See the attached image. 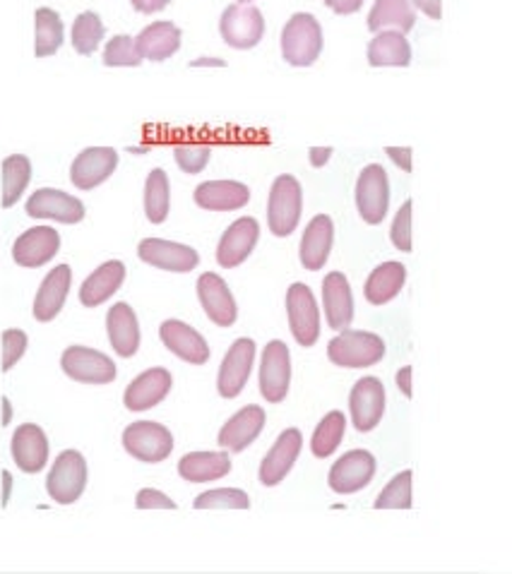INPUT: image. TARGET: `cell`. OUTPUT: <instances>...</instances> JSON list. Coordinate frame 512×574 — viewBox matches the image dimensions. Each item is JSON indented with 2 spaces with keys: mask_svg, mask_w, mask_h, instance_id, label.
Segmentation results:
<instances>
[{
  "mask_svg": "<svg viewBox=\"0 0 512 574\" xmlns=\"http://www.w3.org/2000/svg\"><path fill=\"white\" fill-rule=\"evenodd\" d=\"M407 281V267L402 263H382L366 279L363 296L371 306H388L400 296Z\"/></svg>",
  "mask_w": 512,
  "mask_h": 574,
  "instance_id": "obj_33",
  "label": "cell"
},
{
  "mask_svg": "<svg viewBox=\"0 0 512 574\" xmlns=\"http://www.w3.org/2000/svg\"><path fill=\"white\" fill-rule=\"evenodd\" d=\"M34 32H37V41H34V53L37 59H49L55 51L63 47V20L55 10L51 8H39L34 12Z\"/></svg>",
  "mask_w": 512,
  "mask_h": 574,
  "instance_id": "obj_37",
  "label": "cell"
},
{
  "mask_svg": "<svg viewBox=\"0 0 512 574\" xmlns=\"http://www.w3.org/2000/svg\"><path fill=\"white\" fill-rule=\"evenodd\" d=\"M322 308L327 327L341 332L354 320V294L349 279L341 271H330L322 279Z\"/></svg>",
  "mask_w": 512,
  "mask_h": 574,
  "instance_id": "obj_26",
  "label": "cell"
},
{
  "mask_svg": "<svg viewBox=\"0 0 512 574\" xmlns=\"http://www.w3.org/2000/svg\"><path fill=\"white\" fill-rule=\"evenodd\" d=\"M219 34L224 44L236 51L255 49L265 37V18L263 12L248 3H234L222 12Z\"/></svg>",
  "mask_w": 512,
  "mask_h": 574,
  "instance_id": "obj_6",
  "label": "cell"
},
{
  "mask_svg": "<svg viewBox=\"0 0 512 574\" xmlns=\"http://www.w3.org/2000/svg\"><path fill=\"white\" fill-rule=\"evenodd\" d=\"M61 250V234L51 226H34L16 240L12 260L24 269H39L49 265Z\"/></svg>",
  "mask_w": 512,
  "mask_h": 574,
  "instance_id": "obj_18",
  "label": "cell"
},
{
  "mask_svg": "<svg viewBox=\"0 0 512 574\" xmlns=\"http://www.w3.org/2000/svg\"><path fill=\"white\" fill-rule=\"evenodd\" d=\"M193 197L195 205L207 212H236L248 205L250 191L238 181H207L197 185Z\"/></svg>",
  "mask_w": 512,
  "mask_h": 574,
  "instance_id": "obj_28",
  "label": "cell"
},
{
  "mask_svg": "<svg viewBox=\"0 0 512 574\" xmlns=\"http://www.w3.org/2000/svg\"><path fill=\"white\" fill-rule=\"evenodd\" d=\"M253 363H255V341L248 337L236 339L229 347V351H226L224 361L219 366L217 392L224 399H236L248 385Z\"/></svg>",
  "mask_w": 512,
  "mask_h": 574,
  "instance_id": "obj_14",
  "label": "cell"
},
{
  "mask_svg": "<svg viewBox=\"0 0 512 574\" xmlns=\"http://www.w3.org/2000/svg\"><path fill=\"white\" fill-rule=\"evenodd\" d=\"M327 358L339 368H371L386 358V341L366 329H341L327 344Z\"/></svg>",
  "mask_w": 512,
  "mask_h": 574,
  "instance_id": "obj_2",
  "label": "cell"
},
{
  "mask_svg": "<svg viewBox=\"0 0 512 574\" xmlns=\"http://www.w3.org/2000/svg\"><path fill=\"white\" fill-rule=\"evenodd\" d=\"M195 510H248L250 498L240 488H215L201 493L193 502Z\"/></svg>",
  "mask_w": 512,
  "mask_h": 574,
  "instance_id": "obj_41",
  "label": "cell"
},
{
  "mask_svg": "<svg viewBox=\"0 0 512 574\" xmlns=\"http://www.w3.org/2000/svg\"><path fill=\"white\" fill-rule=\"evenodd\" d=\"M368 63L373 68H407L411 63L407 37L395 30L376 32L371 44H368Z\"/></svg>",
  "mask_w": 512,
  "mask_h": 574,
  "instance_id": "obj_34",
  "label": "cell"
},
{
  "mask_svg": "<svg viewBox=\"0 0 512 574\" xmlns=\"http://www.w3.org/2000/svg\"><path fill=\"white\" fill-rule=\"evenodd\" d=\"M325 6L337 16H354V12L361 10L363 0H325Z\"/></svg>",
  "mask_w": 512,
  "mask_h": 574,
  "instance_id": "obj_48",
  "label": "cell"
},
{
  "mask_svg": "<svg viewBox=\"0 0 512 574\" xmlns=\"http://www.w3.org/2000/svg\"><path fill=\"white\" fill-rule=\"evenodd\" d=\"M137 257L154 269L174 271V275H188V271L201 265V255H197L195 248L164 238L140 240Z\"/></svg>",
  "mask_w": 512,
  "mask_h": 574,
  "instance_id": "obj_12",
  "label": "cell"
},
{
  "mask_svg": "<svg viewBox=\"0 0 512 574\" xmlns=\"http://www.w3.org/2000/svg\"><path fill=\"white\" fill-rule=\"evenodd\" d=\"M3 404H6V419H3V426H8V423H10V404H8V399H3Z\"/></svg>",
  "mask_w": 512,
  "mask_h": 574,
  "instance_id": "obj_55",
  "label": "cell"
},
{
  "mask_svg": "<svg viewBox=\"0 0 512 574\" xmlns=\"http://www.w3.org/2000/svg\"><path fill=\"white\" fill-rule=\"evenodd\" d=\"M386 154L405 171V174H411V156L414 154H411L409 147H386Z\"/></svg>",
  "mask_w": 512,
  "mask_h": 574,
  "instance_id": "obj_49",
  "label": "cell"
},
{
  "mask_svg": "<svg viewBox=\"0 0 512 574\" xmlns=\"http://www.w3.org/2000/svg\"><path fill=\"white\" fill-rule=\"evenodd\" d=\"M287 315H289V329L298 347L310 349L316 347L320 339V308L318 300L313 296L310 286L296 281L287 291Z\"/></svg>",
  "mask_w": 512,
  "mask_h": 574,
  "instance_id": "obj_7",
  "label": "cell"
},
{
  "mask_svg": "<svg viewBox=\"0 0 512 574\" xmlns=\"http://www.w3.org/2000/svg\"><path fill=\"white\" fill-rule=\"evenodd\" d=\"M125 281V265L121 260H109L99 265L80 286V304L84 308H99L116 294Z\"/></svg>",
  "mask_w": 512,
  "mask_h": 574,
  "instance_id": "obj_30",
  "label": "cell"
},
{
  "mask_svg": "<svg viewBox=\"0 0 512 574\" xmlns=\"http://www.w3.org/2000/svg\"><path fill=\"white\" fill-rule=\"evenodd\" d=\"M240 3H250V0H240Z\"/></svg>",
  "mask_w": 512,
  "mask_h": 574,
  "instance_id": "obj_56",
  "label": "cell"
},
{
  "mask_svg": "<svg viewBox=\"0 0 512 574\" xmlns=\"http://www.w3.org/2000/svg\"><path fill=\"white\" fill-rule=\"evenodd\" d=\"M10 454L24 473H39L49 464V438L37 423H22L10 440Z\"/></svg>",
  "mask_w": 512,
  "mask_h": 574,
  "instance_id": "obj_24",
  "label": "cell"
},
{
  "mask_svg": "<svg viewBox=\"0 0 512 574\" xmlns=\"http://www.w3.org/2000/svg\"><path fill=\"white\" fill-rule=\"evenodd\" d=\"M171 0H131V6L142 12V16H154V12H162Z\"/></svg>",
  "mask_w": 512,
  "mask_h": 574,
  "instance_id": "obj_51",
  "label": "cell"
},
{
  "mask_svg": "<svg viewBox=\"0 0 512 574\" xmlns=\"http://www.w3.org/2000/svg\"><path fill=\"white\" fill-rule=\"evenodd\" d=\"M349 411L351 423L359 433H371L380 426L382 413H386V387H382L380 378L366 376L351 387Z\"/></svg>",
  "mask_w": 512,
  "mask_h": 574,
  "instance_id": "obj_13",
  "label": "cell"
},
{
  "mask_svg": "<svg viewBox=\"0 0 512 574\" xmlns=\"http://www.w3.org/2000/svg\"><path fill=\"white\" fill-rule=\"evenodd\" d=\"M390 207V178L380 164H368L357 181V209L371 226L382 224Z\"/></svg>",
  "mask_w": 512,
  "mask_h": 574,
  "instance_id": "obj_8",
  "label": "cell"
},
{
  "mask_svg": "<svg viewBox=\"0 0 512 574\" xmlns=\"http://www.w3.org/2000/svg\"><path fill=\"white\" fill-rule=\"evenodd\" d=\"M376 510H409L411 508V471H400L382 488L373 502Z\"/></svg>",
  "mask_w": 512,
  "mask_h": 574,
  "instance_id": "obj_42",
  "label": "cell"
},
{
  "mask_svg": "<svg viewBox=\"0 0 512 574\" xmlns=\"http://www.w3.org/2000/svg\"><path fill=\"white\" fill-rule=\"evenodd\" d=\"M164 347L191 366H205L209 361V344L195 327L183 320H164L160 327Z\"/></svg>",
  "mask_w": 512,
  "mask_h": 574,
  "instance_id": "obj_22",
  "label": "cell"
},
{
  "mask_svg": "<svg viewBox=\"0 0 512 574\" xmlns=\"http://www.w3.org/2000/svg\"><path fill=\"white\" fill-rule=\"evenodd\" d=\"M411 372H414V368H411V366H405L402 370H397V376H395L397 390H400L407 399L414 397V390H411Z\"/></svg>",
  "mask_w": 512,
  "mask_h": 574,
  "instance_id": "obj_52",
  "label": "cell"
},
{
  "mask_svg": "<svg viewBox=\"0 0 512 574\" xmlns=\"http://www.w3.org/2000/svg\"><path fill=\"white\" fill-rule=\"evenodd\" d=\"M171 209V185L164 168H152L145 181V217L152 224H164Z\"/></svg>",
  "mask_w": 512,
  "mask_h": 574,
  "instance_id": "obj_38",
  "label": "cell"
},
{
  "mask_svg": "<svg viewBox=\"0 0 512 574\" xmlns=\"http://www.w3.org/2000/svg\"><path fill=\"white\" fill-rule=\"evenodd\" d=\"M24 212L32 219H51L59 224H80L84 219V205L82 199L73 197L70 193H63L59 188H39L27 199Z\"/></svg>",
  "mask_w": 512,
  "mask_h": 574,
  "instance_id": "obj_17",
  "label": "cell"
},
{
  "mask_svg": "<svg viewBox=\"0 0 512 574\" xmlns=\"http://www.w3.org/2000/svg\"><path fill=\"white\" fill-rule=\"evenodd\" d=\"M27 347H30V337L22 329H6L3 332V361H0V368L3 372H10L20 363V358L27 353Z\"/></svg>",
  "mask_w": 512,
  "mask_h": 574,
  "instance_id": "obj_45",
  "label": "cell"
},
{
  "mask_svg": "<svg viewBox=\"0 0 512 574\" xmlns=\"http://www.w3.org/2000/svg\"><path fill=\"white\" fill-rule=\"evenodd\" d=\"M304 450V435L298 428H287L284 433L275 440L273 450H269L263 462H260V471L258 479L265 488H275L279 485L284 479L289 476L294 464L298 462V454Z\"/></svg>",
  "mask_w": 512,
  "mask_h": 574,
  "instance_id": "obj_15",
  "label": "cell"
},
{
  "mask_svg": "<svg viewBox=\"0 0 512 574\" xmlns=\"http://www.w3.org/2000/svg\"><path fill=\"white\" fill-rule=\"evenodd\" d=\"M61 368L70 380L82 385H109L119 376L111 356L90 347H68L61 356Z\"/></svg>",
  "mask_w": 512,
  "mask_h": 574,
  "instance_id": "obj_9",
  "label": "cell"
},
{
  "mask_svg": "<svg viewBox=\"0 0 512 574\" xmlns=\"http://www.w3.org/2000/svg\"><path fill=\"white\" fill-rule=\"evenodd\" d=\"M32 181V162L24 154H10L3 160V199L0 205L6 209L16 207L20 203L22 193Z\"/></svg>",
  "mask_w": 512,
  "mask_h": 574,
  "instance_id": "obj_36",
  "label": "cell"
},
{
  "mask_svg": "<svg viewBox=\"0 0 512 574\" xmlns=\"http://www.w3.org/2000/svg\"><path fill=\"white\" fill-rule=\"evenodd\" d=\"M232 457L226 452H188L181 457L178 476L188 483H209L229 476Z\"/></svg>",
  "mask_w": 512,
  "mask_h": 574,
  "instance_id": "obj_32",
  "label": "cell"
},
{
  "mask_svg": "<svg viewBox=\"0 0 512 574\" xmlns=\"http://www.w3.org/2000/svg\"><path fill=\"white\" fill-rule=\"evenodd\" d=\"M119 168V152L113 147H88L82 150L73 166H70V181L78 191H94L106 183Z\"/></svg>",
  "mask_w": 512,
  "mask_h": 574,
  "instance_id": "obj_16",
  "label": "cell"
},
{
  "mask_svg": "<svg viewBox=\"0 0 512 574\" xmlns=\"http://www.w3.org/2000/svg\"><path fill=\"white\" fill-rule=\"evenodd\" d=\"M376 457L368 450H349L341 454L327 473V483H330L337 495H354L363 491V488L376 476Z\"/></svg>",
  "mask_w": 512,
  "mask_h": 574,
  "instance_id": "obj_11",
  "label": "cell"
},
{
  "mask_svg": "<svg viewBox=\"0 0 512 574\" xmlns=\"http://www.w3.org/2000/svg\"><path fill=\"white\" fill-rule=\"evenodd\" d=\"M281 59L294 68H310L322 53V27L310 12H296L281 30Z\"/></svg>",
  "mask_w": 512,
  "mask_h": 574,
  "instance_id": "obj_1",
  "label": "cell"
},
{
  "mask_svg": "<svg viewBox=\"0 0 512 574\" xmlns=\"http://www.w3.org/2000/svg\"><path fill=\"white\" fill-rule=\"evenodd\" d=\"M308 156H310V166L313 168H322L327 162H330L332 147H310Z\"/></svg>",
  "mask_w": 512,
  "mask_h": 574,
  "instance_id": "obj_53",
  "label": "cell"
},
{
  "mask_svg": "<svg viewBox=\"0 0 512 574\" xmlns=\"http://www.w3.org/2000/svg\"><path fill=\"white\" fill-rule=\"evenodd\" d=\"M88 459L78 450H65L59 457L47 476V493L59 505H75L88 488Z\"/></svg>",
  "mask_w": 512,
  "mask_h": 574,
  "instance_id": "obj_4",
  "label": "cell"
},
{
  "mask_svg": "<svg viewBox=\"0 0 512 574\" xmlns=\"http://www.w3.org/2000/svg\"><path fill=\"white\" fill-rule=\"evenodd\" d=\"M174 378L166 368H150L125 387L123 404L127 411H150L168 397Z\"/></svg>",
  "mask_w": 512,
  "mask_h": 574,
  "instance_id": "obj_23",
  "label": "cell"
},
{
  "mask_svg": "<svg viewBox=\"0 0 512 574\" xmlns=\"http://www.w3.org/2000/svg\"><path fill=\"white\" fill-rule=\"evenodd\" d=\"M426 18L431 20H440L443 18V0H411Z\"/></svg>",
  "mask_w": 512,
  "mask_h": 574,
  "instance_id": "obj_50",
  "label": "cell"
},
{
  "mask_svg": "<svg viewBox=\"0 0 512 574\" xmlns=\"http://www.w3.org/2000/svg\"><path fill=\"white\" fill-rule=\"evenodd\" d=\"M197 298L207 318L217 327H232L238 320V306L226 281L217 275V271H205L197 279Z\"/></svg>",
  "mask_w": 512,
  "mask_h": 574,
  "instance_id": "obj_19",
  "label": "cell"
},
{
  "mask_svg": "<svg viewBox=\"0 0 512 574\" xmlns=\"http://www.w3.org/2000/svg\"><path fill=\"white\" fill-rule=\"evenodd\" d=\"M291 385V353L281 339H273L260 361V394L267 404H281Z\"/></svg>",
  "mask_w": 512,
  "mask_h": 574,
  "instance_id": "obj_10",
  "label": "cell"
},
{
  "mask_svg": "<svg viewBox=\"0 0 512 574\" xmlns=\"http://www.w3.org/2000/svg\"><path fill=\"white\" fill-rule=\"evenodd\" d=\"M123 448L137 462L160 464L174 452V435L156 421H135L123 430Z\"/></svg>",
  "mask_w": 512,
  "mask_h": 574,
  "instance_id": "obj_5",
  "label": "cell"
},
{
  "mask_svg": "<svg viewBox=\"0 0 512 574\" xmlns=\"http://www.w3.org/2000/svg\"><path fill=\"white\" fill-rule=\"evenodd\" d=\"M304 212V191L294 176L275 178L267 199V226L277 238H287L296 232Z\"/></svg>",
  "mask_w": 512,
  "mask_h": 574,
  "instance_id": "obj_3",
  "label": "cell"
},
{
  "mask_svg": "<svg viewBox=\"0 0 512 574\" xmlns=\"http://www.w3.org/2000/svg\"><path fill=\"white\" fill-rule=\"evenodd\" d=\"M142 63V55L135 47V39L127 34L113 37L104 49V65L106 68H137Z\"/></svg>",
  "mask_w": 512,
  "mask_h": 574,
  "instance_id": "obj_43",
  "label": "cell"
},
{
  "mask_svg": "<svg viewBox=\"0 0 512 574\" xmlns=\"http://www.w3.org/2000/svg\"><path fill=\"white\" fill-rule=\"evenodd\" d=\"M106 335L113 351L121 358H133L140 349V322L135 310L127 304L111 306L106 312Z\"/></svg>",
  "mask_w": 512,
  "mask_h": 574,
  "instance_id": "obj_29",
  "label": "cell"
},
{
  "mask_svg": "<svg viewBox=\"0 0 512 574\" xmlns=\"http://www.w3.org/2000/svg\"><path fill=\"white\" fill-rule=\"evenodd\" d=\"M104 34H106V27L102 18H99L96 12L88 10L82 12V16H78V20L73 22V37H70V41H73V49L80 55H92L99 49V44H102Z\"/></svg>",
  "mask_w": 512,
  "mask_h": 574,
  "instance_id": "obj_40",
  "label": "cell"
},
{
  "mask_svg": "<svg viewBox=\"0 0 512 574\" xmlns=\"http://www.w3.org/2000/svg\"><path fill=\"white\" fill-rule=\"evenodd\" d=\"M265 423H267V416H265L263 407H258V404L244 407L222 426L219 435H217V444L222 450H229L234 454L246 452L263 433Z\"/></svg>",
  "mask_w": 512,
  "mask_h": 574,
  "instance_id": "obj_21",
  "label": "cell"
},
{
  "mask_svg": "<svg viewBox=\"0 0 512 574\" xmlns=\"http://www.w3.org/2000/svg\"><path fill=\"white\" fill-rule=\"evenodd\" d=\"M417 16L411 8V0H376V6L368 16V30L382 32L395 30L400 34H407L414 30Z\"/></svg>",
  "mask_w": 512,
  "mask_h": 574,
  "instance_id": "obj_35",
  "label": "cell"
},
{
  "mask_svg": "<svg viewBox=\"0 0 512 574\" xmlns=\"http://www.w3.org/2000/svg\"><path fill=\"white\" fill-rule=\"evenodd\" d=\"M209 156H212V147L207 145H176L174 147V160L178 164V168L183 174H201L205 171V166L209 164Z\"/></svg>",
  "mask_w": 512,
  "mask_h": 574,
  "instance_id": "obj_44",
  "label": "cell"
},
{
  "mask_svg": "<svg viewBox=\"0 0 512 574\" xmlns=\"http://www.w3.org/2000/svg\"><path fill=\"white\" fill-rule=\"evenodd\" d=\"M390 240L397 250L411 253V199H407V203L400 207V212L395 214Z\"/></svg>",
  "mask_w": 512,
  "mask_h": 574,
  "instance_id": "obj_46",
  "label": "cell"
},
{
  "mask_svg": "<svg viewBox=\"0 0 512 574\" xmlns=\"http://www.w3.org/2000/svg\"><path fill=\"white\" fill-rule=\"evenodd\" d=\"M135 508L137 510H176L178 505L166 493L156 491V488H142V491L135 495Z\"/></svg>",
  "mask_w": 512,
  "mask_h": 574,
  "instance_id": "obj_47",
  "label": "cell"
},
{
  "mask_svg": "<svg viewBox=\"0 0 512 574\" xmlns=\"http://www.w3.org/2000/svg\"><path fill=\"white\" fill-rule=\"evenodd\" d=\"M70 286H73V269H70V265H59L49 271L34 296L32 312L37 322H51L59 318L68 300Z\"/></svg>",
  "mask_w": 512,
  "mask_h": 574,
  "instance_id": "obj_25",
  "label": "cell"
},
{
  "mask_svg": "<svg viewBox=\"0 0 512 574\" xmlns=\"http://www.w3.org/2000/svg\"><path fill=\"white\" fill-rule=\"evenodd\" d=\"M260 238V224L253 217H240L219 238L217 246V263L224 269H236L244 265L250 253L258 246Z\"/></svg>",
  "mask_w": 512,
  "mask_h": 574,
  "instance_id": "obj_20",
  "label": "cell"
},
{
  "mask_svg": "<svg viewBox=\"0 0 512 574\" xmlns=\"http://www.w3.org/2000/svg\"><path fill=\"white\" fill-rule=\"evenodd\" d=\"M332 240H335L332 219L327 217V214H318V217H313L304 232L301 246H298V260H301L304 269H308V271L322 269L325 263L330 260Z\"/></svg>",
  "mask_w": 512,
  "mask_h": 574,
  "instance_id": "obj_27",
  "label": "cell"
},
{
  "mask_svg": "<svg viewBox=\"0 0 512 574\" xmlns=\"http://www.w3.org/2000/svg\"><path fill=\"white\" fill-rule=\"evenodd\" d=\"M347 430V416L341 411H330L322 416V421L316 426V433H313L310 440V450L318 459H327L332 457L339 448L341 438H345Z\"/></svg>",
  "mask_w": 512,
  "mask_h": 574,
  "instance_id": "obj_39",
  "label": "cell"
},
{
  "mask_svg": "<svg viewBox=\"0 0 512 574\" xmlns=\"http://www.w3.org/2000/svg\"><path fill=\"white\" fill-rule=\"evenodd\" d=\"M142 61L162 63L181 49V30L174 22H152L135 37Z\"/></svg>",
  "mask_w": 512,
  "mask_h": 574,
  "instance_id": "obj_31",
  "label": "cell"
},
{
  "mask_svg": "<svg viewBox=\"0 0 512 574\" xmlns=\"http://www.w3.org/2000/svg\"><path fill=\"white\" fill-rule=\"evenodd\" d=\"M191 65H193V68H205V65H217V68H224L226 63H224V61H219V59H201V61H193Z\"/></svg>",
  "mask_w": 512,
  "mask_h": 574,
  "instance_id": "obj_54",
  "label": "cell"
}]
</instances>
